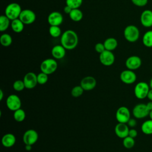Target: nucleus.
I'll return each mask as SVG.
<instances>
[{
  "mask_svg": "<svg viewBox=\"0 0 152 152\" xmlns=\"http://www.w3.org/2000/svg\"><path fill=\"white\" fill-rule=\"evenodd\" d=\"M61 45L66 50L75 49L78 43V37L77 33L72 30H67L61 36Z\"/></svg>",
  "mask_w": 152,
  "mask_h": 152,
  "instance_id": "f257e3e1",
  "label": "nucleus"
},
{
  "mask_svg": "<svg viewBox=\"0 0 152 152\" xmlns=\"http://www.w3.org/2000/svg\"><path fill=\"white\" fill-rule=\"evenodd\" d=\"M139 28L132 24L127 26L124 30V36L126 40L130 43H134L137 42L140 37Z\"/></svg>",
  "mask_w": 152,
  "mask_h": 152,
  "instance_id": "f03ea898",
  "label": "nucleus"
},
{
  "mask_svg": "<svg viewBox=\"0 0 152 152\" xmlns=\"http://www.w3.org/2000/svg\"><path fill=\"white\" fill-rule=\"evenodd\" d=\"M20 5L16 2H12L7 5L5 10V15L11 20L19 18L22 11Z\"/></svg>",
  "mask_w": 152,
  "mask_h": 152,
  "instance_id": "7ed1b4c3",
  "label": "nucleus"
},
{
  "mask_svg": "<svg viewBox=\"0 0 152 152\" xmlns=\"http://www.w3.org/2000/svg\"><path fill=\"white\" fill-rule=\"evenodd\" d=\"M58 68V63L54 58H47L43 60L40 65L41 72H43L48 75H50L54 73Z\"/></svg>",
  "mask_w": 152,
  "mask_h": 152,
  "instance_id": "20e7f679",
  "label": "nucleus"
},
{
  "mask_svg": "<svg viewBox=\"0 0 152 152\" xmlns=\"http://www.w3.org/2000/svg\"><path fill=\"white\" fill-rule=\"evenodd\" d=\"M150 90V87L149 84L144 81L138 82L134 87V95L135 97L139 100L144 99L147 97V94Z\"/></svg>",
  "mask_w": 152,
  "mask_h": 152,
  "instance_id": "39448f33",
  "label": "nucleus"
},
{
  "mask_svg": "<svg viewBox=\"0 0 152 152\" xmlns=\"http://www.w3.org/2000/svg\"><path fill=\"white\" fill-rule=\"evenodd\" d=\"M132 115L135 119H143L148 116L150 110L148 109L146 104L138 103L134 106L132 110Z\"/></svg>",
  "mask_w": 152,
  "mask_h": 152,
  "instance_id": "423d86ee",
  "label": "nucleus"
},
{
  "mask_svg": "<svg viewBox=\"0 0 152 152\" xmlns=\"http://www.w3.org/2000/svg\"><path fill=\"white\" fill-rule=\"evenodd\" d=\"M6 105L8 109L14 112L21 107V100L18 96L12 94L8 96L6 99Z\"/></svg>",
  "mask_w": 152,
  "mask_h": 152,
  "instance_id": "0eeeda50",
  "label": "nucleus"
},
{
  "mask_svg": "<svg viewBox=\"0 0 152 152\" xmlns=\"http://www.w3.org/2000/svg\"><path fill=\"white\" fill-rule=\"evenodd\" d=\"M115 117L118 122L126 124L131 118V112L127 107L121 106L117 109Z\"/></svg>",
  "mask_w": 152,
  "mask_h": 152,
  "instance_id": "6e6552de",
  "label": "nucleus"
},
{
  "mask_svg": "<svg viewBox=\"0 0 152 152\" xmlns=\"http://www.w3.org/2000/svg\"><path fill=\"white\" fill-rule=\"evenodd\" d=\"M25 25L33 24L36 18V14L30 9L23 10L18 18Z\"/></svg>",
  "mask_w": 152,
  "mask_h": 152,
  "instance_id": "1a4fd4ad",
  "label": "nucleus"
},
{
  "mask_svg": "<svg viewBox=\"0 0 152 152\" xmlns=\"http://www.w3.org/2000/svg\"><path fill=\"white\" fill-rule=\"evenodd\" d=\"M39 135L37 132L33 129H29L24 132L23 135V141L25 145L34 144L38 140Z\"/></svg>",
  "mask_w": 152,
  "mask_h": 152,
  "instance_id": "9d476101",
  "label": "nucleus"
},
{
  "mask_svg": "<svg viewBox=\"0 0 152 152\" xmlns=\"http://www.w3.org/2000/svg\"><path fill=\"white\" fill-rule=\"evenodd\" d=\"M120 79L125 84H132L137 80V75L134 71L126 69L122 71L120 74Z\"/></svg>",
  "mask_w": 152,
  "mask_h": 152,
  "instance_id": "9b49d317",
  "label": "nucleus"
},
{
  "mask_svg": "<svg viewBox=\"0 0 152 152\" xmlns=\"http://www.w3.org/2000/svg\"><path fill=\"white\" fill-rule=\"evenodd\" d=\"M115 60V55L112 51L105 50L99 54V61L103 65L106 66H111L114 64Z\"/></svg>",
  "mask_w": 152,
  "mask_h": 152,
  "instance_id": "f8f14e48",
  "label": "nucleus"
},
{
  "mask_svg": "<svg viewBox=\"0 0 152 152\" xmlns=\"http://www.w3.org/2000/svg\"><path fill=\"white\" fill-rule=\"evenodd\" d=\"M142 64L141 58L137 55H132L129 56L125 61V66L127 69L135 71L138 69Z\"/></svg>",
  "mask_w": 152,
  "mask_h": 152,
  "instance_id": "ddd939ff",
  "label": "nucleus"
},
{
  "mask_svg": "<svg viewBox=\"0 0 152 152\" xmlns=\"http://www.w3.org/2000/svg\"><path fill=\"white\" fill-rule=\"evenodd\" d=\"M23 81L27 89L34 88L37 83V74L33 72H28L25 74L23 78Z\"/></svg>",
  "mask_w": 152,
  "mask_h": 152,
  "instance_id": "4468645a",
  "label": "nucleus"
},
{
  "mask_svg": "<svg viewBox=\"0 0 152 152\" xmlns=\"http://www.w3.org/2000/svg\"><path fill=\"white\" fill-rule=\"evenodd\" d=\"M97 84L96 80L92 76H86L82 78L80 85L84 91H90L93 90Z\"/></svg>",
  "mask_w": 152,
  "mask_h": 152,
  "instance_id": "2eb2a0df",
  "label": "nucleus"
},
{
  "mask_svg": "<svg viewBox=\"0 0 152 152\" xmlns=\"http://www.w3.org/2000/svg\"><path fill=\"white\" fill-rule=\"evenodd\" d=\"M47 20L50 26H59L62 23L64 18L61 12L58 11H53L48 15Z\"/></svg>",
  "mask_w": 152,
  "mask_h": 152,
  "instance_id": "dca6fc26",
  "label": "nucleus"
},
{
  "mask_svg": "<svg viewBox=\"0 0 152 152\" xmlns=\"http://www.w3.org/2000/svg\"><path fill=\"white\" fill-rule=\"evenodd\" d=\"M115 133L116 135L122 139L128 136L129 127L126 124L118 122L115 126Z\"/></svg>",
  "mask_w": 152,
  "mask_h": 152,
  "instance_id": "f3484780",
  "label": "nucleus"
},
{
  "mask_svg": "<svg viewBox=\"0 0 152 152\" xmlns=\"http://www.w3.org/2000/svg\"><path fill=\"white\" fill-rule=\"evenodd\" d=\"M140 22L144 27H152V11L150 10H144L140 15Z\"/></svg>",
  "mask_w": 152,
  "mask_h": 152,
  "instance_id": "a211bd4d",
  "label": "nucleus"
},
{
  "mask_svg": "<svg viewBox=\"0 0 152 152\" xmlns=\"http://www.w3.org/2000/svg\"><path fill=\"white\" fill-rule=\"evenodd\" d=\"M66 49L62 45L54 46L51 50V54L55 59H61L65 56Z\"/></svg>",
  "mask_w": 152,
  "mask_h": 152,
  "instance_id": "6ab92c4d",
  "label": "nucleus"
},
{
  "mask_svg": "<svg viewBox=\"0 0 152 152\" xmlns=\"http://www.w3.org/2000/svg\"><path fill=\"white\" fill-rule=\"evenodd\" d=\"M16 142L15 136L11 133H7L4 134L1 139V143L2 145L6 148H10L14 146Z\"/></svg>",
  "mask_w": 152,
  "mask_h": 152,
  "instance_id": "aec40b11",
  "label": "nucleus"
},
{
  "mask_svg": "<svg viewBox=\"0 0 152 152\" xmlns=\"http://www.w3.org/2000/svg\"><path fill=\"white\" fill-rule=\"evenodd\" d=\"M24 25L25 24L19 18H17L11 21L10 27L14 32L20 33L23 31Z\"/></svg>",
  "mask_w": 152,
  "mask_h": 152,
  "instance_id": "412c9836",
  "label": "nucleus"
},
{
  "mask_svg": "<svg viewBox=\"0 0 152 152\" xmlns=\"http://www.w3.org/2000/svg\"><path fill=\"white\" fill-rule=\"evenodd\" d=\"M105 49L110 51H113L118 46V43L117 40L114 37H108L103 42Z\"/></svg>",
  "mask_w": 152,
  "mask_h": 152,
  "instance_id": "4be33fe9",
  "label": "nucleus"
},
{
  "mask_svg": "<svg viewBox=\"0 0 152 152\" xmlns=\"http://www.w3.org/2000/svg\"><path fill=\"white\" fill-rule=\"evenodd\" d=\"M68 15L69 18L75 22H78L81 21L83 17V13L79 8L72 9Z\"/></svg>",
  "mask_w": 152,
  "mask_h": 152,
  "instance_id": "5701e85b",
  "label": "nucleus"
},
{
  "mask_svg": "<svg viewBox=\"0 0 152 152\" xmlns=\"http://www.w3.org/2000/svg\"><path fill=\"white\" fill-rule=\"evenodd\" d=\"M142 42L144 46L152 48V30H150L144 33L142 38Z\"/></svg>",
  "mask_w": 152,
  "mask_h": 152,
  "instance_id": "b1692460",
  "label": "nucleus"
},
{
  "mask_svg": "<svg viewBox=\"0 0 152 152\" xmlns=\"http://www.w3.org/2000/svg\"><path fill=\"white\" fill-rule=\"evenodd\" d=\"M141 129L142 132L145 135H152V120L150 119L143 122Z\"/></svg>",
  "mask_w": 152,
  "mask_h": 152,
  "instance_id": "393cba45",
  "label": "nucleus"
},
{
  "mask_svg": "<svg viewBox=\"0 0 152 152\" xmlns=\"http://www.w3.org/2000/svg\"><path fill=\"white\" fill-rule=\"evenodd\" d=\"M11 20L5 15H2L0 16V31L3 32L6 31L11 26Z\"/></svg>",
  "mask_w": 152,
  "mask_h": 152,
  "instance_id": "a878e982",
  "label": "nucleus"
},
{
  "mask_svg": "<svg viewBox=\"0 0 152 152\" xmlns=\"http://www.w3.org/2000/svg\"><path fill=\"white\" fill-rule=\"evenodd\" d=\"M26 112L21 108L15 110L13 113V117L14 120L18 122H21L24 121L26 118Z\"/></svg>",
  "mask_w": 152,
  "mask_h": 152,
  "instance_id": "bb28decb",
  "label": "nucleus"
},
{
  "mask_svg": "<svg viewBox=\"0 0 152 152\" xmlns=\"http://www.w3.org/2000/svg\"><path fill=\"white\" fill-rule=\"evenodd\" d=\"M0 43L4 47L10 46L12 43V39L11 35L8 33H4L0 37Z\"/></svg>",
  "mask_w": 152,
  "mask_h": 152,
  "instance_id": "cd10ccee",
  "label": "nucleus"
},
{
  "mask_svg": "<svg viewBox=\"0 0 152 152\" xmlns=\"http://www.w3.org/2000/svg\"><path fill=\"white\" fill-rule=\"evenodd\" d=\"M49 34L54 38L58 37L61 36L62 31L59 26H50L49 28Z\"/></svg>",
  "mask_w": 152,
  "mask_h": 152,
  "instance_id": "c85d7f7f",
  "label": "nucleus"
},
{
  "mask_svg": "<svg viewBox=\"0 0 152 152\" xmlns=\"http://www.w3.org/2000/svg\"><path fill=\"white\" fill-rule=\"evenodd\" d=\"M135 141L134 138H132L129 136H127L124 138L122 141V144L124 147L127 149H131L135 145Z\"/></svg>",
  "mask_w": 152,
  "mask_h": 152,
  "instance_id": "c756f323",
  "label": "nucleus"
},
{
  "mask_svg": "<svg viewBox=\"0 0 152 152\" xmlns=\"http://www.w3.org/2000/svg\"><path fill=\"white\" fill-rule=\"evenodd\" d=\"M84 91V90L82 88V87L80 85L76 86L72 88L71 91V94L74 97H78L83 94Z\"/></svg>",
  "mask_w": 152,
  "mask_h": 152,
  "instance_id": "7c9ffc66",
  "label": "nucleus"
},
{
  "mask_svg": "<svg viewBox=\"0 0 152 152\" xmlns=\"http://www.w3.org/2000/svg\"><path fill=\"white\" fill-rule=\"evenodd\" d=\"M66 5L70 7L72 9L79 8L82 4L83 0H66Z\"/></svg>",
  "mask_w": 152,
  "mask_h": 152,
  "instance_id": "2f4dec72",
  "label": "nucleus"
},
{
  "mask_svg": "<svg viewBox=\"0 0 152 152\" xmlns=\"http://www.w3.org/2000/svg\"><path fill=\"white\" fill-rule=\"evenodd\" d=\"M12 88L16 91H21L26 88L23 80H17L13 83Z\"/></svg>",
  "mask_w": 152,
  "mask_h": 152,
  "instance_id": "473e14b6",
  "label": "nucleus"
},
{
  "mask_svg": "<svg viewBox=\"0 0 152 152\" xmlns=\"http://www.w3.org/2000/svg\"><path fill=\"white\" fill-rule=\"evenodd\" d=\"M48 74L40 72L37 75V83L40 85H43L46 84L48 81Z\"/></svg>",
  "mask_w": 152,
  "mask_h": 152,
  "instance_id": "72a5a7b5",
  "label": "nucleus"
},
{
  "mask_svg": "<svg viewBox=\"0 0 152 152\" xmlns=\"http://www.w3.org/2000/svg\"><path fill=\"white\" fill-rule=\"evenodd\" d=\"M131 1L134 5L138 7H145L148 3V0H131Z\"/></svg>",
  "mask_w": 152,
  "mask_h": 152,
  "instance_id": "f704fd0d",
  "label": "nucleus"
},
{
  "mask_svg": "<svg viewBox=\"0 0 152 152\" xmlns=\"http://www.w3.org/2000/svg\"><path fill=\"white\" fill-rule=\"evenodd\" d=\"M94 49L99 54L106 50L103 43H97L94 46Z\"/></svg>",
  "mask_w": 152,
  "mask_h": 152,
  "instance_id": "c9c22d12",
  "label": "nucleus"
},
{
  "mask_svg": "<svg viewBox=\"0 0 152 152\" xmlns=\"http://www.w3.org/2000/svg\"><path fill=\"white\" fill-rule=\"evenodd\" d=\"M126 124L128 125V126L130 128H134L137 124V121L135 118H130L129 120L128 121V122L126 123Z\"/></svg>",
  "mask_w": 152,
  "mask_h": 152,
  "instance_id": "e433bc0d",
  "label": "nucleus"
},
{
  "mask_svg": "<svg viewBox=\"0 0 152 152\" xmlns=\"http://www.w3.org/2000/svg\"><path fill=\"white\" fill-rule=\"evenodd\" d=\"M138 135V132L135 128H129V133H128V136L135 138L137 137Z\"/></svg>",
  "mask_w": 152,
  "mask_h": 152,
  "instance_id": "4c0bfd02",
  "label": "nucleus"
},
{
  "mask_svg": "<svg viewBox=\"0 0 152 152\" xmlns=\"http://www.w3.org/2000/svg\"><path fill=\"white\" fill-rule=\"evenodd\" d=\"M72 10V9L70 7H69V6H68V5H66L65 6L64 8V12H65V14H69L71 12V11Z\"/></svg>",
  "mask_w": 152,
  "mask_h": 152,
  "instance_id": "58836bf2",
  "label": "nucleus"
},
{
  "mask_svg": "<svg viewBox=\"0 0 152 152\" xmlns=\"http://www.w3.org/2000/svg\"><path fill=\"white\" fill-rule=\"evenodd\" d=\"M146 106H147L148 109L150 111L152 110V101L149 100V101L146 103Z\"/></svg>",
  "mask_w": 152,
  "mask_h": 152,
  "instance_id": "ea45409f",
  "label": "nucleus"
},
{
  "mask_svg": "<svg viewBox=\"0 0 152 152\" xmlns=\"http://www.w3.org/2000/svg\"><path fill=\"white\" fill-rule=\"evenodd\" d=\"M147 98L150 100V101H152V89L150 88V90H149L148 93V94H147Z\"/></svg>",
  "mask_w": 152,
  "mask_h": 152,
  "instance_id": "a19ab883",
  "label": "nucleus"
},
{
  "mask_svg": "<svg viewBox=\"0 0 152 152\" xmlns=\"http://www.w3.org/2000/svg\"><path fill=\"white\" fill-rule=\"evenodd\" d=\"M32 149V145H25V150L26 151H31Z\"/></svg>",
  "mask_w": 152,
  "mask_h": 152,
  "instance_id": "79ce46f5",
  "label": "nucleus"
},
{
  "mask_svg": "<svg viewBox=\"0 0 152 152\" xmlns=\"http://www.w3.org/2000/svg\"><path fill=\"white\" fill-rule=\"evenodd\" d=\"M4 98V92L2 89H0V100L2 101Z\"/></svg>",
  "mask_w": 152,
  "mask_h": 152,
  "instance_id": "37998d69",
  "label": "nucleus"
},
{
  "mask_svg": "<svg viewBox=\"0 0 152 152\" xmlns=\"http://www.w3.org/2000/svg\"><path fill=\"white\" fill-rule=\"evenodd\" d=\"M148 116L150 118V119L152 120V110L150 111V113H149V115H148Z\"/></svg>",
  "mask_w": 152,
  "mask_h": 152,
  "instance_id": "c03bdc74",
  "label": "nucleus"
},
{
  "mask_svg": "<svg viewBox=\"0 0 152 152\" xmlns=\"http://www.w3.org/2000/svg\"><path fill=\"white\" fill-rule=\"evenodd\" d=\"M149 86L151 89H152V78H151V80H150V83H149Z\"/></svg>",
  "mask_w": 152,
  "mask_h": 152,
  "instance_id": "a18cd8bd",
  "label": "nucleus"
}]
</instances>
